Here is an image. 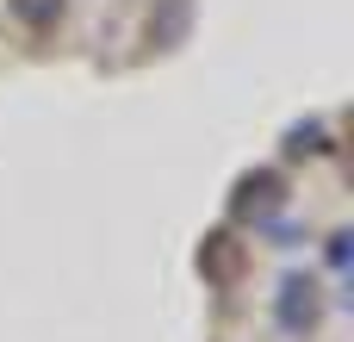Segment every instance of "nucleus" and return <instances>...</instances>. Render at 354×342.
I'll return each mask as SVG.
<instances>
[{"label":"nucleus","instance_id":"1","mask_svg":"<svg viewBox=\"0 0 354 342\" xmlns=\"http://www.w3.org/2000/svg\"><path fill=\"white\" fill-rule=\"evenodd\" d=\"M280 293H286V299H280V324H286V330H311V324H317V287L292 274Z\"/></svg>","mask_w":354,"mask_h":342},{"label":"nucleus","instance_id":"2","mask_svg":"<svg viewBox=\"0 0 354 342\" xmlns=\"http://www.w3.org/2000/svg\"><path fill=\"white\" fill-rule=\"evenodd\" d=\"M280 199V174H249L243 181V199H236V212H268Z\"/></svg>","mask_w":354,"mask_h":342},{"label":"nucleus","instance_id":"3","mask_svg":"<svg viewBox=\"0 0 354 342\" xmlns=\"http://www.w3.org/2000/svg\"><path fill=\"white\" fill-rule=\"evenodd\" d=\"M199 268H212L218 280H230V274H236V249H230V237H212V243L199 249Z\"/></svg>","mask_w":354,"mask_h":342}]
</instances>
